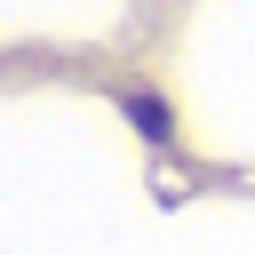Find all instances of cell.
<instances>
[{
    "instance_id": "6da1fadb",
    "label": "cell",
    "mask_w": 255,
    "mask_h": 255,
    "mask_svg": "<svg viewBox=\"0 0 255 255\" xmlns=\"http://www.w3.org/2000/svg\"><path fill=\"white\" fill-rule=\"evenodd\" d=\"M128 112L143 120V135H151V143H167V135H175V128H167V112H159L151 96H128Z\"/></svg>"
}]
</instances>
